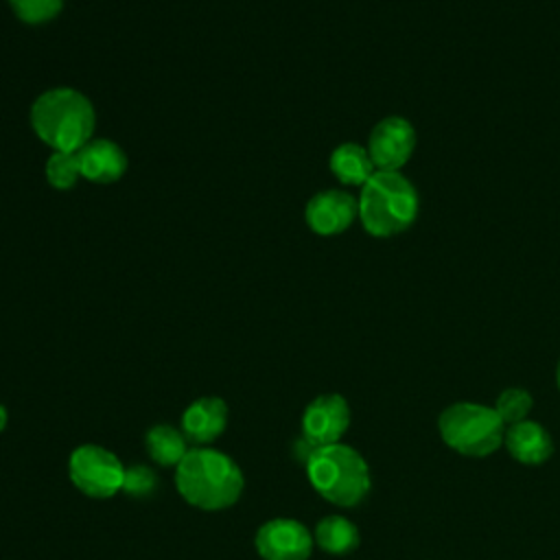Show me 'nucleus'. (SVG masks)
Masks as SVG:
<instances>
[{
	"label": "nucleus",
	"instance_id": "5",
	"mask_svg": "<svg viewBox=\"0 0 560 560\" xmlns=\"http://www.w3.org/2000/svg\"><path fill=\"white\" fill-rule=\"evenodd\" d=\"M440 438L448 448L466 457H488L503 446L505 424L492 407L479 402H453L438 418Z\"/></svg>",
	"mask_w": 560,
	"mask_h": 560
},
{
	"label": "nucleus",
	"instance_id": "2",
	"mask_svg": "<svg viewBox=\"0 0 560 560\" xmlns=\"http://www.w3.org/2000/svg\"><path fill=\"white\" fill-rule=\"evenodd\" d=\"M92 103L72 88H52L39 94L31 107V125L39 140L55 151H79L92 140Z\"/></svg>",
	"mask_w": 560,
	"mask_h": 560
},
{
	"label": "nucleus",
	"instance_id": "3",
	"mask_svg": "<svg viewBox=\"0 0 560 560\" xmlns=\"http://www.w3.org/2000/svg\"><path fill=\"white\" fill-rule=\"evenodd\" d=\"M304 464L315 492L335 505L352 508L361 503L372 488L368 462L348 444L317 446Z\"/></svg>",
	"mask_w": 560,
	"mask_h": 560
},
{
	"label": "nucleus",
	"instance_id": "10",
	"mask_svg": "<svg viewBox=\"0 0 560 560\" xmlns=\"http://www.w3.org/2000/svg\"><path fill=\"white\" fill-rule=\"evenodd\" d=\"M306 223L322 236L343 232L359 214V201L343 190H322L306 203Z\"/></svg>",
	"mask_w": 560,
	"mask_h": 560
},
{
	"label": "nucleus",
	"instance_id": "22",
	"mask_svg": "<svg viewBox=\"0 0 560 560\" xmlns=\"http://www.w3.org/2000/svg\"><path fill=\"white\" fill-rule=\"evenodd\" d=\"M556 385L560 389V361H558V368H556Z\"/></svg>",
	"mask_w": 560,
	"mask_h": 560
},
{
	"label": "nucleus",
	"instance_id": "15",
	"mask_svg": "<svg viewBox=\"0 0 560 560\" xmlns=\"http://www.w3.org/2000/svg\"><path fill=\"white\" fill-rule=\"evenodd\" d=\"M313 540L319 549L332 556L350 553L359 547V529L352 521L339 514H330L315 525Z\"/></svg>",
	"mask_w": 560,
	"mask_h": 560
},
{
	"label": "nucleus",
	"instance_id": "14",
	"mask_svg": "<svg viewBox=\"0 0 560 560\" xmlns=\"http://www.w3.org/2000/svg\"><path fill=\"white\" fill-rule=\"evenodd\" d=\"M330 171L348 186H363L376 173L368 149L357 142H343L332 151Z\"/></svg>",
	"mask_w": 560,
	"mask_h": 560
},
{
	"label": "nucleus",
	"instance_id": "21",
	"mask_svg": "<svg viewBox=\"0 0 560 560\" xmlns=\"http://www.w3.org/2000/svg\"><path fill=\"white\" fill-rule=\"evenodd\" d=\"M7 427V409L0 405V431Z\"/></svg>",
	"mask_w": 560,
	"mask_h": 560
},
{
	"label": "nucleus",
	"instance_id": "19",
	"mask_svg": "<svg viewBox=\"0 0 560 560\" xmlns=\"http://www.w3.org/2000/svg\"><path fill=\"white\" fill-rule=\"evenodd\" d=\"M9 4L20 20L37 24L55 18L61 11L63 0H9Z\"/></svg>",
	"mask_w": 560,
	"mask_h": 560
},
{
	"label": "nucleus",
	"instance_id": "7",
	"mask_svg": "<svg viewBox=\"0 0 560 560\" xmlns=\"http://www.w3.org/2000/svg\"><path fill=\"white\" fill-rule=\"evenodd\" d=\"M350 427V407L339 394L313 398L302 413V440L313 448L337 444Z\"/></svg>",
	"mask_w": 560,
	"mask_h": 560
},
{
	"label": "nucleus",
	"instance_id": "18",
	"mask_svg": "<svg viewBox=\"0 0 560 560\" xmlns=\"http://www.w3.org/2000/svg\"><path fill=\"white\" fill-rule=\"evenodd\" d=\"M81 177L79 151H55L46 164V179L59 190H68Z\"/></svg>",
	"mask_w": 560,
	"mask_h": 560
},
{
	"label": "nucleus",
	"instance_id": "17",
	"mask_svg": "<svg viewBox=\"0 0 560 560\" xmlns=\"http://www.w3.org/2000/svg\"><path fill=\"white\" fill-rule=\"evenodd\" d=\"M532 405H534V400H532V394L527 389H523V387H508V389H503L499 394L497 405L492 409L497 411L501 422L505 427H510V424H516V422L525 420L529 416V411H532Z\"/></svg>",
	"mask_w": 560,
	"mask_h": 560
},
{
	"label": "nucleus",
	"instance_id": "4",
	"mask_svg": "<svg viewBox=\"0 0 560 560\" xmlns=\"http://www.w3.org/2000/svg\"><path fill=\"white\" fill-rule=\"evenodd\" d=\"M418 192L398 171H376L359 197V219L378 238L394 236L413 225L418 217Z\"/></svg>",
	"mask_w": 560,
	"mask_h": 560
},
{
	"label": "nucleus",
	"instance_id": "20",
	"mask_svg": "<svg viewBox=\"0 0 560 560\" xmlns=\"http://www.w3.org/2000/svg\"><path fill=\"white\" fill-rule=\"evenodd\" d=\"M155 488H158V475L151 468H147L142 464L125 468L122 490L129 497H149L155 492Z\"/></svg>",
	"mask_w": 560,
	"mask_h": 560
},
{
	"label": "nucleus",
	"instance_id": "6",
	"mask_svg": "<svg viewBox=\"0 0 560 560\" xmlns=\"http://www.w3.org/2000/svg\"><path fill=\"white\" fill-rule=\"evenodd\" d=\"M68 475L74 488L92 499H109L122 490L125 466L98 444H81L68 457Z\"/></svg>",
	"mask_w": 560,
	"mask_h": 560
},
{
	"label": "nucleus",
	"instance_id": "8",
	"mask_svg": "<svg viewBox=\"0 0 560 560\" xmlns=\"http://www.w3.org/2000/svg\"><path fill=\"white\" fill-rule=\"evenodd\" d=\"M254 545L262 560H308L315 540L300 521L271 518L258 527Z\"/></svg>",
	"mask_w": 560,
	"mask_h": 560
},
{
	"label": "nucleus",
	"instance_id": "12",
	"mask_svg": "<svg viewBox=\"0 0 560 560\" xmlns=\"http://www.w3.org/2000/svg\"><path fill=\"white\" fill-rule=\"evenodd\" d=\"M503 446L516 462L527 464V466L542 464L553 453V440H551L549 431L542 424L527 420V418L516 424L505 427Z\"/></svg>",
	"mask_w": 560,
	"mask_h": 560
},
{
	"label": "nucleus",
	"instance_id": "11",
	"mask_svg": "<svg viewBox=\"0 0 560 560\" xmlns=\"http://www.w3.org/2000/svg\"><path fill=\"white\" fill-rule=\"evenodd\" d=\"M228 424V405L217 396L192 400L182 413V431L195 444L217 440Z\"/></svg>",
	"mask_w": 560,
	"mask_h": 560
},
{
	"label": "nucleus",
	"instance_id": "13",
	"mask_svg": "<svg viewBox=\"0 0 560 560\" xmlns=\"http://www.w3.org/2000/svg\"><path fill=\"white\" fill-rule=\"evenodd\" d=\"M79 168L81 177H88L98 184H109L125 173L127 158L116 142L98 138L85 142L79 149Z\"/></svg>",
	"mask_w": 560,
	"mask_h": 560
},
{
	"label": "nucleus",
	"instance_id": "16",
	"mask_svg": "<svg viewBox=\"0 0 560 560\" xmlns=\"http://www.w3.org/2000/svg\"><path fill=\"white\" fill-rule=\"evenodd\" d=\"M144 446H147L151 459L158 462L160 466H177L184 459V455L188 453L184 433L171 424L151 427L147 431Z\"/></svg>",
	"mask_w": 560,
	"mask_h": 560
},
{
	"label": "nucleus",
	"instance_id": "9",
	"mask_svg": "<svg viewBox=\"0 0 560 560\" xmlns=\"http://www.w3.org/2000/svg\"><path fill=\"white\" fill-rule=\"evenodd\" d=\"M416 131L402 116H387L370 133L368 153L378 171H398L413 153Z\"/></svg>",
	"mask_w": 560,
	"mask_h": 560
},
{
	"label": "nucleus",
	"instance_id": "1",
	"mask_svg": "<svg viewBox=\"0 0 560 560\" xmlns=\"http://www.w3.org/2000/svg\"><path fill=\"white\" fill-rule=\"evenodd\" d=\"M175 486L186 503L217 512L238 501L245 481L230 455L214 448H190L175 466Z\"/></svg>",
	"mask_w": 560,
	"mask_h": 560
}]
</instances>
